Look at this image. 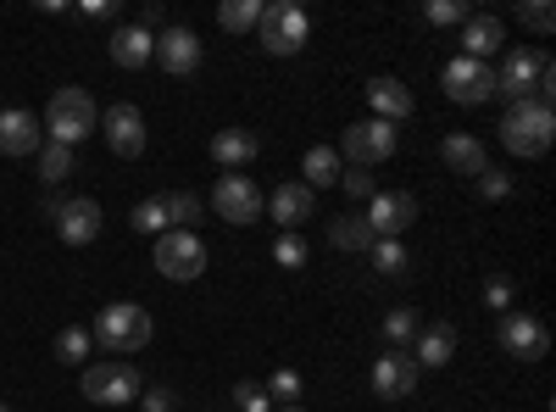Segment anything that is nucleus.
<instances>
[{"label": "nucleus", "instance_id": "f257e3e1", "mask_svg": "<svg viewBox=\"0 0 556 412\" xmlns=\"http://www.w3.org/2000/svg\"><path fill=\"white\" fill-rule=\"evenodd\" d=\"M89 340H96L106 357H134L151 346V312L134 307V301H112L96 312V329H89Z\"/></svg>", "mask_w": 556, "mask_h": 412}, {"label": "nucleus", "instance_id": "f03ea898", "mask_svg": "<svg viewBox=\"0 0 556 412\" xmlns=\"http://www.w3.org/2000/svg\"><path fill=\"white\" fill-rule=\"evenodd\" d=\"M96 123H101V112H96V101H89V89H56L51 96V107H45V140H56V146H84L89 134H96Z\"/></svg>", "mask_w": 556, "mask_h": 412}, {"label": "nucleus", "instance_id": "7ed1b4c3", "mask_svg": "<svg viewBox=\"0 0 556 412\" xmlns=\"http://www.w3.org/2000/svg\"><path fill=\"white\" fill-rule=\"evenodd\" d=\"M501 146L513 157H545L551 151V134H556V112L545 101H523V107H506L501 117Z\"/></svg>", "mask_w": 556, "mask_h": 412}, {"label": "nucleus", "instance_id": "20e7f679", "mask_svg": "<svg viewBox=\"0 0 556 412\" xmlns=\"http://www.w3.org/2000/svg\"><path fill=\"white\" fill-rule=\"evenodd\" d=\"M551 73L556 67H551V57L540 51V45H518V51H506V62L495 67V101H506V107L534 101L540 78H551Z\"/></svg>", "mask_w": 556, "mask_h": 412}, {"label": "nucleus", "instance_id": "39448f33", "mask_svg": "<svg viewBox=\"0 0 556 412\" xmlns=\"http://www.w3.org/2000/svg\"><path fill=\"white\" fill-rule=\"evenodd\" d=\"M262 51L267 57H295L301 45L312 39V17L301 7H290V0H273V7H262Z\"/></svg>", "mask_w": 556, "mask_h": 412}, {"label": "nucleus", "instance_id": "423d86ee", "mask_svg": "<svg viewBox=\"0 0 556 412\" xmlns=\"http://www.w3.org/2000/svg\"><path fill=\"white\" fill-rule=\"evenodd\" d=\"M78 385H84V396L96 401V407H123V401H139V374H134V362H123V357L89 362Z\"/></svg>", "mask_w": 556, "mask_h": 412}, {"label": "nucleus", "instance_id": "0eeeda50", "mask_svg": "<svg viewBox=\"0 0 556 412\" xmlns=\"http://www.w3.org/2000/svg\"><path fill=\"white\" fill-rule=\"evenodd\" d=\"M395 146H401L395 123L367 117V123H351V128H345L340 162H345V167H374V162H390V157H395Z\"/></svg>", "mask_w": 556, "mask_h": 412}, {"label": "nucleus", "instance_id": "6e6552de", "mask_svg": "<svg viewBox=\"0 0 556 412\" xmlns=\"http://www.w3.org/2000/svg\"><path fill=\"white\" fill-rule=\"evenodd\" d=\"M156 273L173 285H190L206 273V246L201 235H184V228H167V235H156Z\"/></svg>", "mask_w": 556, "mask_h": 412}, {"label": "nucleus", "instance_id": "1a4fd4ad", "mask_svg": "<svg viewBox=\"0 0 556 412\" xmlns=\"http://www.w3.org/2000/svg\"><path fill=\"white\" fill-rule=\"evenodd\" d=\"M440 84H445V96L456 107H484L495 101V67L490 62H473V57H451L440 67Z\"/></svg>", "mask_w": 556, "mask_h": 412}, {"label": "nucleus", "instance_id": "9d476101", "mask_svg": "<svg viewBox=\"0 0 556 412\" xmlns=\"http://www.w3.org/2000/svg\"><path fill=\"white\" fill-rule=\"evenodd\" d=\"M262 190H256V178H245V173H223L217 185H212V212L223 217V223H235V228H245V223H256L262 217Z\"/></svg>", "mask_w": 556, "mask_h": 412}, {"label": "nucleus", "instance_id": "9b49d317", "mask_svg": "<svg viewBox=\"0 0 556 412\" xmlns=\"http://www.w3.org/2000/svg\"><path fill=\"white\" fill-rule=\"evenodd\" d=\"M495 340H501V351L506 357H518V362H540L545 351H551V335H545V324L534 312H501V324H495Z\"/></svg>", "mask_w": 556, "mask_h": 412}, {"label": "nucleus", "instance_id": "f8f14e48", "mask_svg": "<svg viewBox=\"0 0 556 412\" xmlns=\"http://www.w3.org/2000/svg\"><path fill=\"white\" fill-rule=\"evenodd\" d=\"M367 228H374L379 240H401L406 228L417 223V196H406V190H379L374 201H367Z\"/></svg>", "mask_w": 556, "mask_h": 412}, {"label": "nucleus", "instance_id": "ddd939ff", "mask_svg": "<svg viewBox=\"0 0 556 412\" xmlns=\"http://www.w3.org/2000/svg\"><path fill=\"white\" fill-rule=\"evenodd\" d=\"M101 134H106L112 157H123V162H134L139 151H146V117H139V107H128V101L101 112Z\"/></svg>", "mask_w": 556, "mask_h": 412}, {"label": "nucleus", "instance_id": "4468645a", "mask_svg": "<svg viewBox=\"0 0 556 412\" xmlns=\"http://www.w3.org/2000/svg\"><path fill=\"white\" fill-rule=\"evenodd\" d=\"M151 62H162L173 78H190V73L201 67V39H195V28L167 23V28L156 34V57H151Z\"/></svg>", "mask_w": 556, "mask_h": 412}, {"label": "nucleus", "instance_id": "2eb2a0df", "mask_svg": "<svg viewBox=\"0 0 556 412\" xmlns=\"http://www.w3.org/2000/svg\"><path fill=\"white\" fill-rule=\"evenodd\" d=\"M417 362H412V351H384L379 362H374V396L379 401H406L412 390H417Z\"/></svg>", "mask_w": 556, "mask_h": 412}, {"label": "nucleus", "instance_id": "dca6fc26", "mask_svg": "<svg viewBox=\"0 0 556 412\" xmlns=\"http://www.w3.org/2000/svg\"><path fill=\"white\" fill-rule=\"evenodd\" d=\"M56 235H62V246H96V240H101V201H89V196L62 201Z\"/></svg>", "mask_w": 556, "mask_h": 412}, {"label": "nucleus", "instance_id": "f3484780", "mask_svg": "<svg viewBox=\"0 0 556 412\" xmlns=\"http://www.w3.org/2000/svg\"><path fill=\"white\" fill-rule=\"evenodd\" d=\"M39 146H45V134H39V117L28 107L0 112V157H34Z\"/></svg>", "mask_w": 556, "mask_h": 412}, {"label": "nucleus", "instance_id": "a211bd4d", "mask_svg": "<svg viewBox=\"0 0 556 412\" xmlns=\"http://www.w3.org/2000/svg\"><path fill=\"white\" fill-rule=\"evenodd\" d=\"M312 207H317V196L301 185V178H285V185L273 190V201H267V212H273V223L285 228V235H301V223L312 217Z\"/></svg>", "mask_w": 556, "mask_h": 412}, {"label": "nucleus", "instance_id": "6ab92c4d", "mask_svg": "<svg viewBox=\"0 0 556 412\" xmlns=\"http://www.w3.org/2000/svg\"><path fill=\"white\" fill-rule=\"evenodd\" d=\"M440 162L451 173H462V178H479L490 167V151H484L479 134H445V140H440Z\"/></svg>", "mask_w": 556, "mask_h": 412}, {"label": "nucleus", "instance_id": "aec40b11", "mask_svg": "<svg viewBox=\"0 0 556 412\" xmlns=\"http://www.w3.org/2000/svg\"><path fill=\"white\" fill-rule=\"evenodd\" d=\"M506 45V23L490 17V12H473L468 23H462V57H473V62H490L495 51Z\"/></svg>", "mask_w": 556, "mask_h": 412}, {"label": "nucleus", "instance_id": "412c9836", "mask_svg": "<svg viewBox=\"0 0 556 412\" xmlns=\"http://www.w3.org/2000/svg\"><path fill=\"white\" fill-rule=\"evenodd\" d=\"M106 51H112V62L117 67H146L151 57H156V34H146V28H139V23H123L112 39H106Z\"/></svg>", "mask_w": 556, "mask_h": 412}, {"label": "nucleus", "instance_id": "4be33fe9", "mask_svg": "<svg viewBox=\"0 0 556 412\" xmlns=\"http://www.w3.org/2000/svg\"><path fill=\"white\" fill-rule=\"evenodd\" d=\"M256 151H262V140L251 128H223V134H212V162L223 167V173H240L245 162H256Z\"/></svg>", "mask_w": 556, "mask_h": 412}, {"label": "nucleus", "instance_id": "5701e85b", "mask_svg": "<svg viewBox=\"0 0 556 412\" xmlns=\"http://www.w3.org/2000/svg\"><path fill=\"white\" fill-rule=\"evenodd\" d=\"M456 357V329L451 324H424L412 340V362L417 369H445V362Z\"/></svg>", "mask_w": 556, "mask_h": 412}, {"label": "nucleus", "instance_id": "b1692460", "mask_svg": "<svg viewBox=\"0 0 556 412\" xmlns=\"http://www.w3.org/2000/svg\"><path fill=\"white\" fill-rule=\"evenodd\" d=\"M367 101H374V112L384 117V123H406L412 117V89L401 84V78H390V73H379L374 84H367Z\"/></svg>", "mask_w": 556, "mask_h": 412}, {"label": "nucleus", "instance_id": "393cba45", "mask_svg": "<svg viewBox=\"0 0 556 412\" xmlns=\"http://www.w3.org/2000/svg\"><path fill=\"white\" fill-rule=\"evenodd\" d=\"M340 151L334 146H312L306 151V162H301V185L306 190H329V185H340Z\"/></svg>", "mask_w": 556, "mask_h": 412}, {"label": "nucleus", "instance_id": "a878e982", "mask_svg": "<svg viewBox=\"0 0 556 412\" xmlns=\"http://www.w3.org/2000/svg\"><path fill=\"white\" fill-rule=\"evenodd\" d=\"M374 240H379V235L367 228V217H351V212H345V217L329 223V246H334V251H374Z\"/></svg>", "mask_w": 556, "mask_h": 412}, {"label": "nucleus", "instance_id": "bb28decb", "mask_svg": "<svg viewBox=\"0 0 556 412\" xmlns=\"http://www.w3.org/2000/svg\"><path fill=\"white\" fill-rule=\"evenodd\" d=\"M162 212H167V228H184V235H195V223H201V196H190V190H173V196H162Z\"/></svg>", "mask_w": 556, "mask_h": 412}, {"label": "nucleus", "instance_id": "cd10ccee", "mask_svg": "<svg viewBox=\"0 0 556 412\" xmlns=\"http://www.w3.org/2000/svg\"><path fill=\"white\" fill-rule=\"evenodd\" d=\"M34 162H39V178H45V185H62V178H73V151L56 146V140H45V146L34 151Z\"/></svg>", "mask_w": 556, "mask_h": 412}, {"label": "nucleus", "instance_id": "c85d7f7f", "mask_svg": "<svg viewBox=\"0 0 556 412\" xmlns=\"http://www.w3.org/2000/svg\"><path fill=\"white\" fill-rule=\"evenodd\" d=\"M417 329H424V317H417L412 307H390V312H384V340H390V351L412 346V340H417Z\"/></svg>", "mask_w": 556, "mask_h": 412}, {"label": "nucleus", "instance_id": "c756f323", "mask_svg": "<svg viewBox=\"0 0 556 412\" xmlns=\"http://www.w3.org/2000/svg\"><path fill=\"white\" fill-rule=\"evenodd\" d=\"M217 23H223L228 34H251V28L262 23V0H223Z\"/></svg>", "mask_w": 556, "mask_h": 412}, {"label": "nucleus", "instance_id": "7c9ffc66", "mask_svg": "<svg viewBox=\"0 0 556 412\" xmlns=\"http://www.w3.org/2000/svg\"><path fill=\"white\" fill-rule=\"evenodd\" d=\"M367 257H374V267H379V273H390V279H401V273L412 267V257H406V246H401V240H374V251H367Z\"/></svg>", "mask_w": 556, "mask_h": 412}, {"label": "nucleus", "instance_id": "2f4dec72", "mask_svg": "<svg viewBox=\"0 0 556 412\" xmlns=\"http://www.w3.org/2000/svg\"><path fill=\"white\" fill-rule=\"evenodd\" d=\"M128 223L139 228V235H167V212H162V196H151V201H139Z\"/></svg>", "mask_w": 556, "mask_h": 412}, {"label": "nucleus", "instance_id": "473e14b6", "mask_svg": "<svg viewBox=\"0 0 556 412\" xmlns=\"http://www.w3.org/2000/svg\"><path fill=\"white\" fill-rule=\"evenodd\" d=\"M340 190L356 196V201H374L379 185H374V167H340Z\"/></svg>", "mask_w": 556, "mask_h": 412}, {"label": "nucleus", "instance_id": "72a5a7b5", "mask_svg": "<svg viewBox=\"0 0 556 412\" xmlns=\"http://www.w3.org/2000/svg\"><path fill=\"white\" fill-rule=\"evenodd\" d=\"M267 401H278V407H301V374H295V369H278L273 385H267Z\"/></svg>", "mask_w": 556, "mask_h": 412}, {"label": "nucleus", "instance_id": "f704fd0d", "mask_svg": "<svg viewBox=\"0 0 556 412\" xmlns=\"http://www.w3.org/2000/svg\"><path fill=\"white\" fill-rule=\"evenodd\" d=\"M89 346H96V340H89V329H62L56 335V362H73V369H78V362L89 357Z\"/></svg>", "mask_w": 556, "mask_h": 412}, {"label": "nucleus", "instance_id": "c9c22d12", "mask_svg": "<svg viewBox=\"0 0 556 412\" xmlns=\"http://www.w3.org/2000/svg\"><path fill=\"white\" fill-rule=\"evenodd\" d=\"M424 17H429L434 28H445V23H468V17H473V7H468V0H429Z\"/></svg>", "mask_w": 556, "mask_h": 412}, {"label": "nucleus", "instance_id": "e433bc0d", "mask_svg": "<svg viewBox=\"0 0 556 412\" xmlns=\"http://www.w3.org/2000/svg\"><path fill=\"white\" fill-rule=\"evenodd\" d=\"M473 185H479L484 201H506V196H513V173H506V167H484Z\"/></svg>", "mask_w": 556, "mask_h": 412}, {"label": "nucleus", "instance_id": "4c0bfd02", "mask_svg": "<svg viewBox=\"0 0 556 412\" xmlns=\"http://www.w3.org/2000/svg\"><path fill=\"white\" fill-rule=\"evenodd\" d=\"M518 23H523V28H534V34H551V28H556V12L545 7V0H529V7L518 0Z\"/></svg>", "mask_w": 556, "mask_h": 412}, {"label": "nucleus", "instance_id": "58836bf2", "mask_svg": "<svg viewBox=\"0 0 556 412\" xmlns=\"http://www.w3.org/2000/svg\"><path fill=\"white\" fill-rule=\"evenodd\" d=\"M513 301H518L513 279H506V273H495V279L484 285V307H490V312H513Z\"/></svg>", "mask_w": 556, "mask_h": 412}, {"label": "nucleus", "instance_id": "ea45409f", "mask_svg": "<svg viewBox=\"0 0 556 412\" xmlns=\"http://www.w3.org/2000/svg\"><path fill=\"white\" fill-rule=\"evenodd\" d=\"M273 257H278V267H306V240L301 235H278Z\"/></svg>", "mask_w": 556, "mask_h": 412}, {"label": "nucleus", "instance_id": "a19ab883", "mask_svg": "<svg viewBox=\"0 0 556 412\" xmlns=\"http://www.w3.org/2000/svg\"><path fill=\"white\" fill-rule=\"evenodd\" d=\"M235 407H240V412H273L267 390H262V385H251V379H240V385H235Z\"/></svg>", "mask_w": 556, "mask_h": 412}, {"label": "nucleus", "instance_id": "79ce46f5", "mask_svg": "<svg viewBox=\"0 0 556 412\" xmlns=\"http://www.w3.org/2000/svg\"><path fill=\"white\" fill-rule=\"evenodd\" d=\"M139 407L146 412H178V396L167 385H156V390H139Z\"/></svg>", "mask_w": 556, "mask_h": 412}, {"label": "nucleus", "instance_id": "37998d69", "mask_svg": "<svg viewBox=\"0 0 556 412\" xmlns=\"http://www.w3.org/2000/svg\"><path fill=\"white\" fill-rule=\"evenodd\" d=\"M78 12H84V17H117V7H112V0H84Z\"/></svg>", "mask_w": 556, "mask_h": 412}, {"label": "nucleus", "instance_id": "c03bdc74", "mask_svg": "<svg viewBox=\"0 0 556 412\" xmlns=\"http://www.w3.org/2000/svg\"><path fill=\"white\" fill-rule=\"evenodd\" d=\"M278 412H306V407H278Z\"/></svg>", "mask_w": 556, "mask_h": 412}, {"label": "nucleus", "instance_id": "a18cd8bd", "mask_svg": "<svg viewBox=\"0 0 556 412\" xmlns=\"http://www.w3.org/2000/svg\"><path fill=\"white\" fill-rule=\"evenodd\" d=\"M0 412H12V407H7V401H0Z\"/></svg>", "mask_w": 556, "mask_h": 412}]
</instances>
